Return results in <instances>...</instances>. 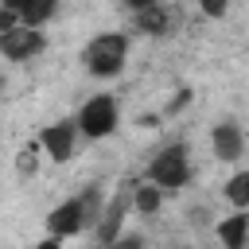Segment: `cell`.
<instances>
[{
  "instance_id": "1",
  "label": "cell",
  "mask_w": 249,
  "mask_h": 249,
  "mask_svg": "<svg viewBox=\"0 0 249 249\" xmlns=\"http://www.w3.org/2000/svg\"><path fill=\"white\" fill-rule=\"evenodd\" d=\"M128 51H132L128 31H97V35L82 47V58H78V62H82V70H86L89 78L109 82V78H117V74L124 70Z\"/></svg>"
},
{
  "instance_id": "2",
  "label": "cell",
  "mask_w": 249,
  "mask_h": 249,
  "mask_svg": "<svg viewBox=\"0 0 249 249\" xmlns=\"http://www.w3.org/2000/svg\"><path fill=\"white\" fill-rule=\"evenodd\" d=\"M144 179L160 183L163 191H183L191 183V144L171 140V144L156 148L152 160H148V167H144Z\"/></svg>"
},
{
  "instance_id": "3",
  "label": "cell",
  "mask_w": 249,
  "mask_h": 249,
  "mask_svg": "<svg viewBox=\"0 0 249 249\" xmlns=\"http://www.w3.org/2000/svg\"><path fill=\"white\" fill-rule=\"evenodd\" d=\"M82 140H109L121 128V101L113 93H89L74 113Z\"/></svg>"
},
{
  "instance_id": "4",
  "label": "cell",
  "mask_w": 249,
  "mask_h": 249,
  "mask_svg": "<svg viewBox=\"0 0 249 249\" xmlns=\"http://www.w3.org/2000/svg\"><path fill=\"white\" fill-rule=\"evenodd\" d=\"M35 140H39V148H43V156H47L51 163H70V160H74V148H78V140H82V128H78L74 117H62V121L43 124Z\"/></svg>"
},
{
  "instance_id": "5",
  "label": "cell",
  "mask_w": 249,
  "mask_h": 249,
  "mask_svg": "<svg viewBox=\"0 0 249 249\" xmlns=\"http://www.w3.org/2000/svg\"><path fill=\"white\" fill-rule=\"evenodd\" d=\"M89 226H93V218H89V210H86L82 195L62 198V202H54V206L47 210V233H54V237H62V241H70V237L86 233Z\"/></svg>"
},
{
  "instance_id": "6",
  "label": "cell",
  "mask_w": 249,
  "mask_h": 249,
  "mask_svg": "<svg viewBox=\"0 0 249 249\" xmlns=\"http://www.w3.org/2000/svg\"><path fill=\"white\" fill-rule=\"evenodd\" d=\"M47 51V31L43 27H27V23H16L8 31H0V54L8 62H31Z\"/></svg>"
},
{
  "instance_id": "7",
  "label": "cell",
  "mask_w": 249,
  "mask_h": 249,
  "mask_svg": "<svg viewBox=\"0 0 249 249\" xmlns=\"http://www.w3.org/2000/svg\"><path fill=\"white\" fill-rule=\"evenodd\" d=\"M245 144H249V136H245V128H241L233 117H226V121H218V124L210 128V152H214V160H222V163H237V160L245 156Z\"/></svg>"
},
{
  "instance_id": "8",
  "label": "cell",
  "mask_w": 249,
  "mask_h": 249,
  "mask_svg": "<svg viewBox=\"0 0 249 249\" xmlns=\"http://www.w3.org/2000/svg\"><path fill=\"white\" fill-rule=\"evenodd\" d=\"M124 210H132V195H113L109 198V206L101 210V218H97V226H93V233H97V241L101 245H113L121 233H124Z\"/></svg>"
},
{
  "instance_id": "9",
  "label": "cell",
  "mask_w": 249,
  "mask_h": 249,
  "mask_svg": "<svg viewBox=\"0 0 249 249\" xmlns=\"http://www.w3.org/2000/svg\"><path fill=\"white\" fill-rule=\"evenodd\" d=\"M214 237L222 241V249H249V210H230L226 218H218Z\"/></svg>"
},
{
  "instance_id": "10",
  "label": "cell",
  "mask_w": 249,
  "mask_h": 249,
  "mask_svg": "<svg viewBox=\"0 0 249 249\" xmlns=\"http://www.w3.org/2000/svg\"><path fill=\"white\" fill-rule=\"evenodd\" d=\"M128 195H132V210L140 214V218H156L160 214V206H163V187L160 183H152V179H140V183H132L128 187Z\"/></svg>"
},
{
  "instance_id": "11",
  "label": "cell",
  "mask_w": 249,
  "mask_h": 249,
  "mask_svg": "<svg viewBox=\"0 0 249 249\" xmlns=\"http://www.w3.org/2000/svg\"><path fill=\"white\" fill-rule=\"evenodd\" d=\"M132 31H140V35H167L171 31V8L160 0L156 8H144V12H136L132 16Z\"/></svg>"
},
{
  "instance_id": "12",
  "label": "cell",
  "mask_w": 249,
  "mask_h": 249,
  "mask_svg": "<svg viewBox=\"0 0 249 249\" xmlns=\"http://www.w3.org/2000/svg\"><path fill=\"white\" fill-rule=\"evenodd\" d=\"M54 16H58V0H23L19 8V23L27 27H47Z\"/></svg>"
},
{
  "instance_id": "13",
  "label": "cell",
  "mask_w": 249,
  "mask_h": 249,
  "mask_svg": "<svg viewBox=\"0 0 249 249\" xmlns=\"http://www.w3.org/2000/svg\"><path fill=\"white\" fill-rule=\"evenodd\" d=\"M222 198H226L233 210H249V167H241V171H233V175L226 179Z\"/></svg>"
},
{
  "instance_id": "14",
  "label": "cell",
  "mask_w": 249,
  "mask_h": 249,
  "mask_svg": "<svg viewBox=\"0 0 249 249\" xmlns=\"http://www.w3.org/2000/svg\"><path fill=\"white\" fill-rule=\"evenodd\" d=\"M39 156H43L39 140L23 144V148H19V156H16V167H19V175H35V171H39Z\"/></svg>"
},
{
  "instance_id": "15",
  "label": "cell",
  "mask_w": 249,
  "mask_h": 249,
  "mask_svg": "<svg viewBox=\"0 0 249 249\" xmlns=\"http://www.w3.org/2000/svg\"><path fill=\"white\" fill-rule=\"evenodd\" d=\"M198 4V12L206 16V19H222V16H230V8H233V0H195Z\"/></svg>"
},
{
  "instance_id": "16",
  "label": "cell",
  "mask_w": 249,
  "mask_h": 249,
  "mask_svg": "<svg viewBox=\"0 0 249 249\" xmlns=\"http://www.w3.org/2000/svg\"><path fill=\"white\" fill-rule=\"evenodd\" d=\"M105 249H144V237L128 230V233H121V237H117L113 245H105Z\"/></svg>"
},
{
  "instance_id": "17",
  "label": "cell",
  "mask_w": 249,
  "mask_h": 249,
  "mask_svg": "<svg viewBox=\"0 0 249 249\" xmlns=\"http://www.w3.org/2000/svg\"><path fill=\"white\" fill-rule=\"evenodd\" d=\"M117 4H121L128 16H136V12H144V8H156L160 0H117Z\"/></svg>"
},
{
  "instance_id": "18",
  "label": "cell",
  "mask_w": 249,
  "mask_h": 249,
  "mask_svg": "<svg viewBox=\"0 0 249 249\" xmlns=\"http://www.w3.org/2000/svg\"><path fill=\"white\" fill-rule=\"evenodd\" d=\"M62 245H66L62 237H54V233H47V237H39V241H35V245H27V249H62Z\"/></svg>"
},
{
  "instance_id": "19",
  "label": "cell",
  "mask_w": 249,
  "mask_h": 249,
  "mask_svg": "<svg viewBox=\"0 0 249 249\" xmlns=\"http://www.w3.org/2000/svg\"><path fill=\"white\" fill-rule=\"evenodd\" d=\"M0 8H4V12H16V16H19V8H23V0H0Z\"/></svg>"
},
{
  "instance_id": "20",
  "label": "cell",
  "mask_w": 249,
  "mask_h": 249,
  "mask_svg": "<svg viewBox=\"0 0 249 249\" xmlns=\"http://www.w3.org/2000/svg\"><path fill=\"white\" fill-rule=\"evenodd\" d=\"M163 249H187V245H163Z\"/></svg>"
}]
</instances>
